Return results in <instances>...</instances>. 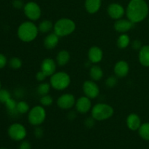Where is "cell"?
Segmentation results:
<instances>
[{
    "mask_svg": "<svg viewBox=\"0 0 149 149\" xmlns=\"http://www.w3.org/2000/svg\"><path fill=\"white\" fill-rule=\"evenodd\" d=\"M7 58L4 54L0 53V69L4 68L7 64Z\"/></svg>",
    "mask_w": 149,
    "mask_h": 149,
    "instance_id": "e575fe53",
    "label": "cell"
},
{
    "mask_svg": "<svg viewBox=\"0 0 149 149\" xmlns=\"http://www.w3.org/2000/svg\"><path fill=\"white\" fill-rule=\"evenodd\" d=\"M10 98H11V94L8 90L5 89L0 90V102L1 103H5Z\"/></svg>",
    "mask_w": 149,
    "mask_h": 149,
    "instance_id": "4dcf8cb0",
    "label": "cell"
},
{
    "mask_svg": "<svg viewBox=\"0 0 149 149\" xmlns=\"http://www.w3.org/2000/svg\"><path fill=\"white\" fill-rule=\"evenodd\" d=\"M34 135L36 138H42L44 135V130L42 127L37 126L34 130Z\"/></svg>",
    "mask_w": 149,
    "mask_h": 149,
    "instance_id": "836d02e7",
    "label": "cell"
},
{
    "mask_svg": "<svg viewBox=\"0 0 149 149\" xmlns=\"http://www.w3.org/2000/svg\"><path fill=\"white\" fill-rule=\"evenodd\" d=\"M49 84L52 88L56 90H64L69 87L71 77L65 71H58L52 74L49 79Z\"/></svg>",
    "mask_w": 149,
    "mask_h": 149,
    "instance_id": "5b68a950",
    "label": "cell"
},
{
    "mask_svg": "<svg viewBox=\"0 0 149 149\" xmlns=\"http://www.w3.org/2000/svg\"><path fill=\"white\" fill-rule=\"evenodd\" d=\"M1 102H0V106H1Z\"/></svg>",
    "mask_w": 149,
    "mask_h": 149,
    "instance_id": "b9f144b4",
    "label": "cell"
},
{
    "mask_svg": "<svg viewBox=\"0 0 149 149\" xmlns=\"http://www.w3.org/2000/svg\"><path fill=\"white\" fill-rule=\"evenodd\" d=\"M57 65L58 64H57L56 61L55 60L52 59V58H47L42 61L40 65V70L46 74L47 77H50L52 74L56 72Z\"/></svg>",
    "mask_w": 149,
    "mask_h": 149,
    "instance_id": "4fadbf2b",
    "label": "cell"
},
{
    "mask_svg": "<svg viewBox=\"0 0 149 149\" xmlns=\"http://www.w3.org/2000/svg\"><path fill=\"white\" fill-rule=\"evenodd\" d=\"M51 85L49 83L47 82H41L40 84H39V86L37 87V93L39 95H45L49 94V91H50L51 89Z\"/></svg>",
    "mask_w": 149,
    "mask_h": 149,
    "instance_id": "4316f807",
    "label": "cell"
},
{
    "mask_svg": "<svg viewBox=\"0 0 149 149\" xmlns=\"http://www.w3.org/2000/svg\"><path fill=\"white\" fill-rule=\"evenodd\" d=\"M47 77L46 74H45L43 71H41V70L39 71H38L36 74V80L39 81H40V82H43V81H45V79H46Z\"/></svg>",
    "mask_w": 149,
    "mask_h": 149,
    "instance_id": "d6a6232c",
    "label": "cell"
},
{
    "mask_svg": "<svg viewBox=\"0 0 149 149\" xmlns=\"http://www.w3.org/2000/svg\"><path fill=\"white\" fill-rule=\"evenodd\" d=\"M40 103L42 106L44 107H47V106H51L53 103V99H52V97L51 95H45L41 96L40 97Z\"/></svg>",
    "mask_w": 149,
    "mask_h": 149,
    "instance_id": "f546056e",
    "label": "cell"
},
{
    "mask_svg": "<svg viewBox=\"0 0 149 149\" xmlns=\"http://www.w3.org/2000/svg\"><path fill=\"white\" fill-rule=\"evenodd\" d=\"M70 59H71V55H70L69 52L67 50H65V49H62V50H61L57 54L55 61H56L57 64L58 65L64 66L66 64H68Z\"/></svg>",
    "mask_w": 149,
    "mask_h": 149,
    "instance_id": "44dd1931",
    "label": "cell"
},
{
    "mask_svg": "<svg viewBox=\"0 0 149 149\" xmlns=\"http://www.w3.org/2000/svg\"><path fill=\"white\" fill-rule=\"evenodd\" d=\"M39 33L38 26L31 20L23 22L17 30V35L19 39L23 42H33L37 37Z\"/></svg>",
    "mask_w": 149,
    "mask_h": 149,
    "instance_id": "7a4b0ae2",
    "label": "cell"
},
{
    "mask_svg": "<svg viewBox=\"0 0 149 149\" xmlns=\"http://www.w3.org/2000/svg\"><path fill=\"white\" fill-rule=\"evenodd\" d=\"M85 124H86V126L87 127H93V125H94V124H95V119H93V117L89 118V119H87V120H86Z\"/></svg>",
    "mask_w": 149,
    "mask_h": 149,
    "instance_id": "f35d334b",
    "label": "cell"
},
{
    "mask_svg": "<svg viewBox=\"0 0 149 149\" xmlns=\"http://www.w3.org/2000/svg\"><path fill=\"white\" fill-rule=\"evenodd\" d=\"M29 110H30V107L27 102L24 101V100H20V101L17 102V111L18 114H25L26 113H29Z\"/></svg>",
    "mask_w": 149,
    "mask_h": 149,
    "instance_id": "83f0119b",
    "label": "cell"
},
{
    "mask_svg": "<svg viewBox=\"0 0 149 149\" xmlns=\"http://www.w3.org/2000/svg\"><path fill=\"white\" fill-rule=\"evenodd\" d=\"M25 4H23L22 0H13V6L16 9H21L23 8Z\"/></svg>",
    "mask_w": 149,
    "mask_h": 149,
    "instance_id": "8d00e7d4",
    "label": "cell"
},
{
    "mask_svg": "<svg viewBox=\"0 0 149 149\" xmlns=\"http://www.w3.org/2000/svg\"><path fill=\"white\" fill-rule=\"evenodd\" d=\"M75 107L76 110L78 113H81V114L88 113L90 111H91L92 108H93L91 99L85 95L79 97L76 100Z\"/></svg>",
    "mask_w": 149,
    "mask_h": 149,
    "instance_id": "7c38bea8",
    "label": "cell"
},
{
    "mask_svg": "<svg viewBox=\"0 0 149 149\" xmlns=\"http://www.w3.org/2000/svg\"><path fill=\"white\" fill-rule=\"evenodd\" d=\"M130 71V65L127 61L121 60L116 63L113 67V72L116 77L119 78H124L127 74Z\"/></svg>",
    "mask_w": 149,
    "mask_h": 149,
    "instance_id": "5bb4252c",
    "label": "cell"
},
{
    "mask_svg": "<svg viewBox=\"0 0 149 149\" xmlns=\"http://www.w3.org/2000/svg\"><path fill=\"white\" fill-rule=\"evenodd\" d=\"M17 102L15 101V100H14L13 98H10L4 103L6 106V109H7V111L12 116H15V115L18 114L17 111Z\"/></svg>",
    "mask_w": 149,
    "mask_h": 149,
    "instance_id": "d4e9b609",
    "label": "cell"
},
{
    "mask_svg": "<svg viewBox=\"0 0 149 149\" xmlns=\"http://www.w3.org/2000/svg\"><path fill=\"white\" fill-rule=\"evenodd\" d=\"M46 116L47 113L45 107L42 105H39L33 106L29 110L28 113V120L33 126H40L45 121Z\"/></svg>",
    "mask_w": 149,
    "mask_h": 149,
    "instance_id": "8992f818",
    "label": "cell"
},
{
    "mask_svg": "<svg viewBox=\"0 0 149 149\" xmlns=\"http://www.w3.org/2000/svg\"><path fill=\"white\" fill-rule=\"evenodd\" d=\"M148 12V5L145 0H130L126 9V15L127 19L135 24L145 20Z\"/></svg>",
    "mask_w": 149,
    "mask_h": 149,
    "instance_id": "6da1fadb",
    "label": "cell"
},
{
    "mask_svg": "<svg viewBox=\"0 0 149 149\" xmlns=\"http://www.w3.org/2000/svg\"><path fill=\"white\" fill-rule=\"evenodd\" d=\"M90 77L92 80L95 81H98L103 77V71L101 67L94 64L90 69Z\"/></svg>",
    "mask_w": 149,
    "mask_h": 149,
    "instance_id": "7402d4cb",
    "label": "cell"
},
{
    "mask_svg": "<svg viewBox=\"0 0 149 149\" xmlns=\"http://www.w3.org/2000/svg\"><path fill=\"white\" fill-rule=\"evenodd\" d=\"M118 83V79L117 77L116 76H111V77H109V78L106 79V84L108 87L109 88H112V87H114Z\"/></svg>",
    "mask_w": 149,
    "mask_h": 149,
    "instance_id": "1f68e13d",
    "label": "cell"
},
{
    "mask_svg": "<svg viewBox=\"0 0 149 149\" xmlns=\"http://www.w3.org/2000/svg\"><path fill=\"white\" fill-rule=\"evenodd\" d=\"M134 23L131 22L129 19L121 18L116 20L113 25L115 31L121 33H126L133 28Z\"/></svg>",
    "mask_w": 149,
    "mask_h": 149,
    "instance_id": "9a60e30c",
    "label": "cell"
},
{
    "mask_svg": "<svg viewBox=\"0 0 149 149\" xmlns=\"http://www.w3.org/2000/svg\"><path fill=\"white\" fill-rule=\"evenodd\" d=\"M23 12L26 17L31 21H36L42 15V10L37 3L34 1H29L25 4Z\"/></svg>",
    "mask_w": 149,
    "mask_h": 149,
    "instance_id": "52a82bcc",
    "label": "cell"
},
{
    "mask_svg": "<svg viewBox=\"0 0 149 149\" xmlns=\"http://www.w3.org/2000/svg\"><path fill=\"white\" fill-rule=\"evenodd\" d=\"M126 124L127 127L132 131L138 130L140 127L142 125L141 117L139 115L135 113H132L128 115L126 119Z\"/></svg>",
    "mask_w": 149,
    "mask_h": 149,
    "instance_id": "e0dca14e",
    "label": "cell"
},
{
    "mask_svg": "<svg viewBox=\"0 0 149 149\" xmlns=\"http://www.w3.org/2000/svg\"><path fill=\"white\" fill-rule=\"evenodd\" d=\"M9 137L15 141H22L25 139L27 135L26 127L20 123L12 124L7 130Z\"/></svg>",
    "mask_w": 149,
    "mask_h": 149,
    "instance_id": "ba28073f",
    "label": "cell"
},
{
    "mask_svg": "<svg viewBox=\"0 0 149 149\" xmlns=\"http://www.w3.org/2000/svg\"><path fill=\"white\" fill-rule=\"evenodd\" d=\"M0 149H7V148H0Z\"/></svg>",
    "mask_w": 149,
    "mask_h": 149,
    "instance_id": "60d3db41",
    "label": "cell"
},
{
    "mask_svg": "<svg viewBox=\"0 0 149 149\" xmlns=\"http://www.w3.org/2000/svg\"><path fill=\"white\" fill-rule=\"evenodd\" d=\"M8 63L10 68H13V69L14 70L20 69L22 67V65H23V62H22L21 60L19 58H17V57H13V58H12L9 61Z\"/></svg>",
    "mask_w": 149,
    "mask_h": 149,
    "instance_id": "f1b7e54d",
    "label": "cell"
},
{
    "mask_svg": "<svg viewBox=\"0 0 149 149\" xmlns=\"http://www.w3.org/2000/svg\"><path fill=\"white\" fill-rule=\"evenodd\" d=\"M138 133L142 139L149 141V122H146L141 125L138 130Z\"/></svg>",
    "mask_w": 149,
    "mask_h": 149,
    "instance_id": "484cf974",
    "label": "cell"
},
{
    "mask_svg": "<svg viewBox=\"0 0 149 149\" xmlns=\"http://www.w3.org/2000/svg\"><path fill=\"white\" fill-rule=\"evenodd\" d=\"M116 45L120 49H125L130 45V38L127 33H121L116 41Z\"/></svg>",
    "mask_w": 149,
    "mask_h": 149,
    "instance_id": "cb8c5ba5",
    "label": "cell"
},
{
    "mask_svg": "<svg viewBox=\"0 0 149 149\" xmlns=\"http://www.w3.org/2000/svg\"><path fill=\"white\" fill-rule=\"evenodd\" d=\"M1 89V81H0V90Z\"/></svg>",
    "mask_w": 149,
    "mask_h": 149,
    "instance_id": "ab89813d",
    "label": "cell"
},
{
    "mask_svg": "<svg viewBox=\"0 0 149 149\" xmlns=\"http://www.w3.org/2000/svg\"><path fill=\"white\" fill-rule=\"evenodd\" d=\"M54 24L49 20H44L39 23L38 26L39 31L42 33H49L52 30H53Z\"/></svg>",
    "mask_w": 149,
    "mask_h": 149,
    "instance_id": "603a6c76",
    "label": "cell"
},
{
    "mask_svg": "<svg viewBox=\"0 0 149 149\" xmlns=\"http://www.w3.org/2000/svg\"><path fill=\"white\" fill-rule=\"evenodd\" d=\"M87 56L90 63L93 64H97L103 60V52L101 48L99 47L93 46L88 50Z\"/></svg>",
    "mask_w": 149,
    "mask_h": 149,
    "instance_id": "2e32d148",
    "label": "cell"
},
{
    "mask_svg": "<svg viewBox=\"0 0 149 149\" xmlns=\"http://www.w3.org/2000/svg\"><path fill=\"white\" fill-rule=\"evenodd\" d=\"M75 97L71 93H64L57 100V105L63 110H69L75 106Z\"/></svg>",
    "mask_w": 149,
    "mask_h": 149,
    "instance_id": "30bf717a",
    "label": "cell"
},
{
    "mask_svg": "<svg viewBox=\"0 0 149 149\" xmlns=\"http://www.w3.org/2000/svg\"><path fill=\"white\" fill-rule=\"evenodd\" d=\"M82 90L84 95L92 99H95L100 94V88L93 80H87L83 83Z\"/></svg>",
    "mask_w": 149,
    "mask_h": 149,
    "instance_id": "9c48e42d",
    "label": "cell"
},
{
    "mask_svg": "<svg viewBox=\"0 0 149 149\" xmlns=\"http://www.w3.org/2000/svg\"><path fill=\"white\" fill-rule=\"evenodd\" d=\"M59 36L54 32L49 33L44 39V47L47 49H54L59 43Z\"/></svg>",
    "mask_w": 149,
    "mask_h": 149,
    "instance_id": "ac0fdd59",
    "label": "cell"
},
{
    "mask_svg": "<svg viewBox=\"0 0 149 149\" xmlns=\"http://www.w3.org/2000/svg\"><path fill=\"white\" fill-rule=\"evenodd\" d=\"M148 22H149V20H148Z\"/></svg>",
    "mask_w": 149,
    "mask_h": 149,
    "instance_id": "7bdbcfd3",
    "label": "cell"
},
{
    "mask_svg": "<svg viewBox=\"0 0 149 149\" xmlns=\"http://www.w3.org/2000/svg\"><path fill=\"white\" fill-rule=\"evenodd\" d=\"M76 29V23L71 19L63 17L57 20L54 24L53 32L59 37L71 35Z\"/></svg>",
    "mask_w": 149,
    "mask_h": 149,
    "instance_id": "3957f363",
    "label": "cell"
},
{
    "mask_svg": "<svg viewBox=\"0 0 149 149\" xmlns=\"http://www.w3.org/2000/svg\"><path fill=\"white\" fill-rule=\"evenodd\" d=\"M102 0H85L84 7L86 11L90 14H95L100 10Z\"/></svg>",
    "mask_w": 149,
    "mask_h": 149,
    "instance_id": "d6986e66",
    "label": "cell"
},
{
    "mask_svg": "<svg viewBox=\"0 0 149 149\" xmlns=\"http://www.w3.org/2000/svg\"><path fill=\"white\" fill-rule=\"evenodd\" d=\"M19 149H31V145L27 141H23L19 146Z\"/></svg>",
    "mask_w": 149,
    "mask_h": 149,
    "instance_id": "74e56055",
    "label": "cell"
},
{
    "mask_svg": "<svg viewBox=\"0 0 149 149\" xmlns=\"http://www.w3.org/2000/svg\"><path fill=\"white\" fill-rule=\"evenodd\" d=\"M107 13L111 18L116 20L124 17L126 14V10L119 3H111L108 6Z\"/></svg>",
    "mask_w": 149,
    "mask_h": 149,
    "instance_id": "8fae6325",
    "label": "cell"
},
{
    "mask_svg": "<svg viewBox=\"0 0 149 149\" xmlns=\"http://www.w3.org/2000/svg\"><path fill=\"white\" fill-rule=\"evenodd\" d=\"M143 47L142 43L140 40L138 39H135L133 41V42L132 43V47L135 50H140L141 49V47Z\"/></svg>",
    "mask_w": 149,
    "mask_h": 149,
    "instance_id": "d590c367",
    "label": "cell"
},
{
    "mask_svg": "<svg viewBox=\"0 0 149 149\" xmlns=\"http://www.w3.org/2000/svg\"><path fill=\"white\" fill-rule=\"evenodd\" d=\"M114 111L112 106L106 103H97L91 109V116L96 121H105L110 119Z\"/></svg>",
    "mask_w": 149,
    "mask_h": 149,
    "instance_id": "277c9868",
    "label": "cell"
},
{
    "mask_svg": "<svg viewBox=\"0 0 149 149\" xmlns=\"http://www.w3.org/2000/svg\"><path fill=\"white\" fill-rule=\"evenodd\" d=\"M138 60L141 65L145 67H149V45H143L139 50Z\"/></svg>",
    "mask_w": 149,
    "mask_h": 149,
    "instance_id": "ffe728a7",
    "label": "cell"
}]
</instances>
